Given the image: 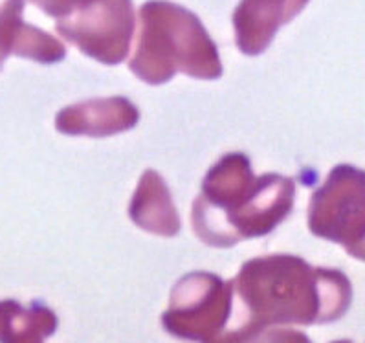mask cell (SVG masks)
Instances as JSON below:
<instances>
[{"mask_svg": "<svg viewBox=\"0 0 365 343\" xmlns=\"http://www.w3.org/2000/svg\"><path fill=\"white\" fill-rule=\"evenodd\" d=\"M352 300L339 270L314 268L296 255L245 262L233 279V312L222 342L261 339L262 330L336 322Z\"/></svg>", "mask_w": 365, "mask_h": 343, "instance_id": "1", "label": "cell"}, {"mask_svg": "<svg viewBox=\"0 0 365 343\" xmlns=\"http://www.w3.org/2000/svg\"><path fill=\"white\" fill-rule=\"evenodd\" d=\"M296 184L288 176H254L242 153L222 156L210 169L193 204V230L202 242L228 248L268 235L294 208Z\"/></svg>", "mask_w": 365, "mask_h": 343, "instance_id": "2", "label": "cell"}, {"mask_svg": "<svg viewBox=\"0 0 365 343\" xmlns=\"http://www.w3.org/2000/svg\"><path fill=\"white\" fill-rule=\"evenodd\" d=\"M140 31L130 72L149 85H162L184 72L197 79H219L222 63L202 22L182 6L150 0L140 9Z\"/></svg>", "mask_w": 365, "mask_h": 343, "instance_id": "3", "label": "cell"}, {"mask_svg": "<svg viewBox=\"0 0 365 343\" xmlns=\"http://www.w3.org/2000/svg\"><path fill=\"white\" fill-rule=\"evenodd\" d=\"M233 312V281L193 272L173 288L162 323L168 332L195 342H215L226 334Z\"/></svg>", "mask_w": 365, "mask_h": 343, "instance_id": "4", "label": "cell"}, {"mask_svg": "<svg viewBox=\"0 0 365 343\" xmlns=\"http://www.w3.org/2000/svg\"><path fill=\"white\" fill-rule=\"evenodd\" d=\"M309 227L316 237L338 242L349 253L356 248L365 239V171L336 165L310 198Z\"/></svg>", "mask_w": 365, "mask_h": 343, "instance_id": "5", "label": "cell"}, {"mask_svg": "<svg viewBox=\"0 0 365 343\" xmlns=\"http://www.w3.org/2000/svg\"><path fill=\"white\" fill-rule=\"evenodd\" d=\"M134 22L133 0H91L57 19L56 30L92 59L120 65L129 56Z\"/></svg>", "mask_w": 365, "mask_h": 343, "instance_id": "6", "label": "cell"}, {"mask_svg": "<svg viewBox=\"0 0 365 343\" xmlns=\"http://www.w3.org/2000/svg\"><path fill=\"white\" fill-rule=\"evenodd\" d=\"M309 0H241L233 14L237 46L246 56H259L275 31L292 21Z\"/></svg>", "mask_w": 365, "mask_h": 343, "instance_id": "7", "label": "cell"}, {"mask_svg": "<svg viewBox=\"0 0 365 343\" xmlns=\"http://www.w3.org/2000/svg\"><path fill=\"white\" fill-rule=\"evenodd\" d=\"M140 112L125 98L88 99L57 114L56 127L68 136L103 138L133 129Z\"/></svg>", "mask_w": 365, "mask_h": 343, "instance_id": "8", "label": "cell"}, {"mask_svg": "<svg viewBox=\"0 0 365 343\" xmlns=\"http://www.w3.org/2000/svg\"><path fill=\"white\" fill-rule=\"evenodd\" d=\"M24 0H8L0 8V66L9 53L52 65L65 59V44L39 28L22 22Z\"/></svg>", "mask_w": 365, "mask_h": 343, "instance_id": "9", "label": "cell"}, {"mask_svg": "<svg viewBox=\"0 0 365 343\" xmlns=\"http://www.w3.org/2000/svg\"><path fill=\"white\" fill-rule=\"evenodd\" d=\"M129 215L133 222L145 232L162 237H175L180 232V217L176 213L168 185L153 169L143 173L130 202Z\"/></svg>", "mask_w": 365, "mask_h": 343, "instance_id": "10", "label": "cell"}, {"mask_svg": "<svg viewBox=\"0 0 365 343\" xmlns=\"http://www.w3.org/2000/svg\"><path fill=\"white\" fill-rule=\"evenodd\" d=\"M57 329V316L43 304L22 309L14 300L0 301V342H43Z\"/></svg>", "mask_w": 365, "mask_h": 343, "instance_id": "11", "label": "cell"}, {"mask_svg": "<svg viewBox=\"0 0 365 343\" xmlns=\"http://www.w3.org/2000/svg\"><path fill=\"white\" fill-rule=\"evenodd\" d=\"M31 2H35V4L39 6L44 14L53 15L56 19H61L70 15L73 9L81 8V6H85L86 2H91V0H31Z\"/></svg>", "mask_w": 365, "mask_h": 343, "instance_id": "12", "label": "cell"}, {"mask_svg": "<svg viewBox=\"0 0 365 343\" xmlns=\"http://www.w3.org/2000/svg\"><path fill=\"white\" fill-rule=\"evenodd\" d=\"M351 255H352V257H356V259H361V261H365V239L361 240V242L356 246V248L352 250Z\"/></svg>", "mask_w": 365, "mask_h": 343, "instance_id": "13", "label": "cell"}]
</instances>
